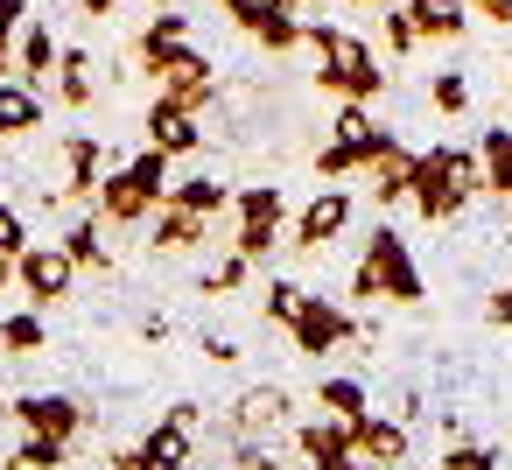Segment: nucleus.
Here are the masks:
<instances>
[{
  "label": "nucleus",
  "mask_w": 512,
  "mask_h": 470,
  "mask_svg": "<svg viewBox=\"0 0 512 470\" xmlns=\"http://www.w3.org/2000/svg\"><path fill=\"white\" fill-rule=\"evenodd\" d=\"M169 204H183L197 218H218V211H232V183L225 176H183V183H169Z\"/></svg>",
  "instance_id": "23"
},
{
  "label": "nucleus",
  "mask_w": 512,
  "mask_h": 470,
  "mask_svg": "<svg viewBox=\"0 0 512 470\" xmlns=\"http://www.w3.org/2000/svg\"><path fill=\"white\" fill-rule=\"evenodd\" d=\"M246 274H253V260H246V253H225V260L197 281V295H239V288H246Z\"/></svg>",
  "instance_id": "32"
},
{
  "label": "nucleus",
  "mask_w": 512,
  "mask_h": 470,
  "mask_svg": "<svg viewBox=\"0 0 512 470\" xmlns=\"http://www.w3.org/2000/svg\"><path fill=\"white\" fill-rule=\"evenodd\" d=\"M148 148L155 155H197L204 148V127H197V113H183V106H169V99H155L148 106Z\"/></svg>",
  "instance_id": "13"
},
{
  "label": "nucleus",
  "mask_w": 512,
  "mask_h": 470,
  "mask_svg": "<svg viewBox=\"0 0 512 470\" xmlns=\"http://www.w3.org/2000/svg\"><path fill=\"white\" fill-rule=\"evenodd\" d=\"M148 8H176V0H148Z\"/></svg>",
  "instance_id": "48"
},
{
  "label": "nucleus",
  "mask_w": 512,
  "mask_h": 470,
  "mask_svg": "<svg viewBox=\"0 0 512 470\" xmlns=\"http://www.w3.org/2000/svg\"><path fill=\"white\" fill-rule=\"evenodd\" d=\"M176 50H190V15H183V8H155V22H148V29H141V43H134V64L155 78Z\"/></svg>",
  "instance_id": "12"
},
{
  "label": "nucleus",
  "mask_w": 512,
  "mask_h": 470,
  "mask_svg": "<svg viewBox=\"0 0 512 470\" xmlns=\"http://www.w3.org/2000/svg\"><path fill=\"white\" fill-rule=\"evenodd\" d=\"M295 449H302L309 463L351 456V428H344V421H309V428H295Z\"/></svg>",
  "instance_id": "28"
},
{
  "label": "nucleus",
  "mask_w": 512,
  "mask_h": 470,
  "mask_svg": "<svg viewBox=\"0 0 512 470\" xmlns=\"http://www.w3.org/2000/svg\"><path fill=\"white\" fill-rule=\"evenodd\" d=\"M442 470H498V449H484V442H449V449H442Z\"/></svg>",
  "instance_id": "37"
},
{
  "label": "nucleus",
  "mask_w": 512,
  "mask_h": 470,
  "mask_svg": "<svg viewBox=\"0 0 512 470\" xmlns=\"http://www.w3.org/2000/svg\"><path fill=\"white\" fill-rule=\"evenodd\" d=\"M204 225H211V218H197V211H183V204H169V197H162L148 246H155V253H190V246H204V239H211Z\"/></svg>",
  "instance_id": "18"
},
{
  "label": "nucleus",
  "mask_w": 512,
  "mask_h": 470,
  "mask_svg": "<svg viewBox=\"0 0 512 470\" xmlns=\"http://www.w3.org/2000/svg\"><path fill=\"white\" fill-rule=\"evenodd\" d=\"M113 8H120V0H85V15H92V22H106Z\"/></svg>",
  "instance_id": "46"
},
{
  "label": "nucleus",
  "mask_w": 512,
  "mask_h": 470,
  "mask_svg": "<svg viewBox=\"0 0 512 470\" xmlns=\"http://www.w3.org/2000/svg\"><path fill=\"white\" fill-rule=\"evenodd\" d=\"M470 190H477V148H456V141H442V148H421L407 204H414L428 225H442V218H463Z\"/></svg>",
  "instance_id": "3"
},
{
  "label": "nucleus",
  "mask_w": 512,
  "mask_h": 470,
  "mask_svg": "<svg viewBox=\"0 0 512 470\" xmlns=\"http://www.w3.org/2000/svg\"><path fill=\"white\" fill-rule=\"evenodd\" d=\"M358 337V316L344 309V302H330V295H302V309L288 316V344L302 351V358H330V351H344Z\"/></svg>",
  "instance_id": "5"
},
{
  "label": "nucleus",
  "mask_w": 512,
  "mask_h": 470,
  "mask_svg": "<svg viewBox=\"0 0 512 470\" xmlns=\"http://www.w3.org/2000/svg\"><path fill=\"white\" fill-rule=\"evenodd\" d=\"M15 421H22V435H50V442H78V428H85V407L71 400V393H22L15 407H8Z\"/></svg>",
  "instance_id": "9"
},
{
  "label": "nucleus",
  "mask_w": 512,
  "mask_h": 470,
  "mask_svg": "<svg viewBox=\"0 0 512 470\" xmlns=\"http://www.w3.org/2000/svg\"><path fill=\"white\" fill-rule=\"evenodd\" d=\"M281 218H288V190H274V183L232 190V225H281Z\"/></svg>",
  "instance_id": "24"
},
{
  "label": "nucleus",
  "mask_w": 512,
  "mask_h": 470,
  "mask_svg": "<svg viewBox=\"0 0 512 470\" xmlns=\"http://www.w3.org/2000/svg\"><path fill=\"white\" fill-rule=\"evenodd\" d=\"M281 246V225H232V253H246V260H267Z\"/></svg>",
  "instance_id": "34"
},
{
  "label": "nucleus",
  "mask_w": 512,
  "mask_h": 470,
  "mask_svg": "<svg viewBox=\"0 0 512 470\" xmlns=\"http://www.w3.org/2000/svg\"><path fill=\"white\" fill-rule=\"evenodd\" d=\"M302 43L316 50V85L330 92V99H344V106H372L379 92H386V71H379V57L351 36V29H337V22H302Z\"/></svg>",
  "instance_id": "1"
},
{
  "label": "nucleus",
  "mask_w": 512,
  "mask_h": 470,
  "mask_svg": "<svg viewBox=\"0 0 512 470\" xmlns=\"http://www.w3.org/2000/svg\"><path fill=\"white\" fill-rule=\"evenodd\" d=\"M155 85H162V99H169V106L204 113V106L218 99V64H211L204 50H176V57L155 71Z\"/></svg>",
  "instance_id": "7"
},
{
  "label": "nucleus",
  "mask_w": 512,
  "mask_h": 470,
  "mask_svg": "<svg viewBox=\"0 0 512 470\" xmlns=\"http://www.w3.org/2000/svg\"><path fill=\"white\" fill-rule=\"evenodd\" d=\"M190 470H204V463H190Z\"/></svg>",
  "instance_id": "52"
},
{
  "label": "nucleus",
  "mask_w": 512,
  "mask_h": 470,
  "mask_svg": "<svg viewBox=\"0 0 512 470\" xmlns=\"http://www.w3.org/2000/svg\"><path fill=\"white\" fill-rule=\"evenodd\" d=\"M0 204H8V197H0Z\"/></svg>",
  "instance_id": "53"
},
{
  "label": "nucleus",
  "mask_w": 512,
  "mask_h": 470,
  "mask_svg": "<svg viewBox=\"0 0 512 470\" xmlns=\"http://www.w3.org/2000/svg\"><path fill=\"white\" fill-rule=\"evenodd\" d=\"M64 253L78 260V274L85 267H113V246H106V218H78V225H64Z\"/></svg>",
  "instance_id": "25"
},
{
  "label": "nucleus",
  "mask_w": 512,
  "mask_h": 470,
  "mask_svg": "<svg viewBox=\"0 0 512 470\" xmlns=\"http://www.w3.org/2000/svg\"><path fill=\"white\" fill-rule=\"evenodd\" d=\"M365 127H372V113H365V106H344V113L330 120V134H365Z\"/></svg>",
  "instance_id": "40"
},
{
  "label": "nucleus",
  "mask_w": 512,
  "mask_h": 470,
  "mask_svg": "<svg viewBox=\"0 0 512 470\" xmlns=\"http://www.w3.org/2000/svg\"><path fill=\"white\" fill-rule=\"evenodd\" d=\"M57 36L43 29V22H22V36H15V78L22 85H43V78H57Z\"/></svg>",
  "instance_id": "17"
},
{
  "label": "nucleus",
  "mask_w": 512,
  "mask_h": 470,
  "mask_svg": "<svg viewBox=\"0 0 512 470\" xmlns=\"http://www.w3.org/2000/svg\"><path fill=\"white\" fill-rule=\"evenodd\" d=\"M421 295H428L421 260L407 253V239H400L393 225H379V232L365 239V260L351 267V302H400V309H414Z\"/></svg>",
  "instance_id": "2"
},
{
  "label": "nucleus",
  "mask_w": 512,
  "mask_h": 470,
  "mask_svg": "<svg viewBox=\"0 0 512 470\" xmlns=\"http://www.w3.org/2000/svg\"><path fill=\"white\" fill-rule=\"evenodd\" d=\"M106 169H113V155H106L92 134H71V141H64V197H99Z\"/></svg>",
  "instance_id": "14"
},
{
  "label": "nucleus",
  "mask_w": 512,
  "mask_h": 470,
  "mask_svg": "<svg viewBox=\"0 0 512 470\" xmlns=\"http://www.w3.org/2000/svg\"><path fill=\"white\" fill-rule=\"evenodd\" d=\"M344 225H351V190H316L302 211H295V246L302 253H323V246H337L344 239Z\"/></svg>",
  "instance_id": "10"
},
{
  "label": "nucleus",
  "mask_w": 512,
  "mask_h": 470,
  "mask_svg": "<svg viewBox=\"0 0 512 470\" xmlns=\"http://www.w3.org/2000/svg\"><path fill=\"white\" fill-rule=\"evenodd\" d=\"M505 225H512V197H505Z\"/></svg>",
  "instance_id": "50"
},
{
  "label": "nucleus",
  "mask_w": 512,
  "mask_h": 470,
  "mask_svg": "<svg viewBox=\"0 0 512 470\" xmlns=\"http://www.w3.org/2000/svg\"><path fill=\"white\" fill-rule=\"evenodd\" d=\"M15 288L29 295V309H57V302L78 288V260L64 253V239H57V246H29V253L15 260Z\"/></svg>",
  "instance_id": "6"
},
{
  "label": "nucleus",
  "mask_w": 512,
  "mask_h": 470,
  "mask_svg": "<svg viewBox=\"0 0 512 470\" xmlns=\"http://www.w3.org/2000/svg\"><path fill=\"white\" fill-rule=\"evenodd\" d=\"M309 470H372V463H358V456H330V463H309Z\"/></svg>",
  "instance_id": "45"
},
{
  "label": "nucleus",
  "mask_w": 512,
  "mask_h": 470,
  "mask_svg": "<svg viewBox=\"0 0 512 470\" xmlns=\"http://www.w3.org/2000/svg\"><path fill=\"white\" fill-rule=\"evenodd\" d=\"M29 253V218L15 204H0V260H22Z\"/></svg>",
  "instance_id": "35"
},
{
  "label": "nucleus",
  "mask_w": 512,
  "mask_h": 470,
  "mask_svg": "<svg viewBox=\"0 0 512 470\" xmlns=\"http://www.w3.org/2000/svg\"><path fill=\"white\" fill-rule=\"evenodd\" d=\"M393 141H400V134L379 127V120H372L365 134H330V141L316 148V176H330V183H337V176H358V169H372Z\"/></svg>",
  "instance_id": "8"
},
{
  "label": "nucleus",
  "mask_w": 512,
  "mask_h": 470,
  "mask_svg": "<svg viewBox=\"0 0 512 470\" xmlns=\"http://www.w3.org/2000/svg\"><path fill=\"white\" fill-rule=\"evenodd\" d=\"M204 358H211V365H232L239 344H232V337H204Z\"/></svg>",
  "instance_id": "42"
},
{
  "label": "nucleus",
  "mask_w": 512,
  "mask_h": 470,
  "mask_svg": "<svg viewBox=\"0 0 512 470\" xmlns=\"http://www.w3.org/2000/svg\"><path fill=\"white\" fill-rule=\"evenodd\" d=\"M288 8H316V0H288Z\"/></svg>",
  "instance_id": "49"
},
{
  "label": "nucleus",
  "mask_w": 512,
  "mask_h": 470,
  "mask_svg": "<svg viewBox=\"0 0 512 470\" xmlns=\"http://www.w3.org/2000/svg\"><path fill=\"white\" fill-rule=\"evenodd\" d=\"M36 127H43V99H36V85L0 78V141H22V134H36Z\"/></svg>",
  "instance_id": "20"
},
{
  "label": "nucleus",
  "mask_w": 512,
  "mask_h": 470,
  "mask_svg": "<svg viewBox=\"0 0 512 470\" xmlns=\"http://www.w3.org/2000/svg\"><path fill=\"white\" fill-rule=\"evenodd\" d=\"M43 337H50L43 309H8V316H0V351H8V358H36Z\"/></svg>",
  "instance_id": "26"
},
{
  "label": "nucleus",
  "mask_w": 512,
  "mask_h": 470,
  "mask_svg": "<svg viewBox=\"0 0 512 470\" xmlns=\"http://www.w3.org/2000/svg\"><path fill=\"white\" fill-rule=\"evenodd\" d=\"M414 162H421V155L393 141V148L365 169V176H372V197H379V204H407V190H414Z\"/></svg>",
  "instance_id": "21"
},
{
  "label": "nucleus",
  "mask_w": 512,
  "mask_h": 470,
  "mask_svg": "<svg viewBox=\"0 0 512 470\" xmlns=\"http://www.w3.org/2000/svg\"><path fill=\"white\" fill-rule=\"evenodd\" d=\"M218 8H225V15H232V22H239L246 36H260V29H267V22H274V15L288 8V0H218Z\"/></svg>",
  "instance_id": "33"
},
{
  "label": "nucleus",
  "mask_w": 512,
  "mask_h": 470,
  "mask_svg": "<svg viewBox=\"0 0 512 470\" xmlns=\"http://www.w3.org/2000/svg\"><path fill=\"white\" fill-rule=\"evenodd\" d=\"M162 197H169V155L141 148V155H127V162L106 169V183H99L92 204H99L106 225H141V218L162 211Z\"/></svg>",
  "instance_id": "4"
},
{
  "label": "nucleus",
  "mask_w": 512,
  "mask_h": 470,
  "mask_svg": "<svg viewBox=\"0 0 512 470\" xmlns=\"http://www.w3.org/2000/svg\"><path fill=\"white\" fill-rule=\"evenodd\" d=\"M351 456L372 463V470L407 463V421H400V414H365V421L351 428Z\"/></svg>",
  "instance_id": "11"
},
{
  "label": "nucleus",
  "mask_w": 512,
  "mask_h": 470,
  "mask_svg": "<svg viewBox=\"0 0 512 470\" xmlns=\"http://www.w3.org/2000/svg\"><path fill=\"white\" fill-rule=\"evenodd\" d=\"M288 414V393L281 386H253L246 400H239V414H232V435H246V428H274Z\"/></svg>",
  "instance_id": "27"
},
{
  "label": "nucleus",
  "mask_w": 512,
  "mask_h": 470,
  "mask_svg": "<svg viewBox=\"0 0 512 470\" xmlns=\"http://www.w3.org/2000/svg\"><path fill=\"white\" fill-rule=\"evenodd\" d=\"M477 190L512 197V127H484L477 134Z\"/></svg>",
  "instance_id": "19"
},
{
  "label": "nucleus",
  "mask_w": 512,
  "mask_h": 470,
  "mask_svg": "<svg viewBox=\"0 0 512 470\" xmlns=\"http://www.w3.org/2000/svg\"><path fill=\"white\" fill-rule=\"evenodd\" d=\"M316 400H323V414L344 421V428H358V421L372 414V393H365V379H351V372H330V379L316 386Z\"/></svg>",
  "instance_id": "22"
},
{
  "label": "nucleus",
  "mask_w": 512,
  "mask_h": 470,
  "mask_svg": "<svg viewBox=\"0 0 512 470\" xmlns=\"http://www.w3.org/2000/svg\"><path fill=\"white\" fill-rule=\"evenodd\" d=\"M141 456H148V470H190V463H197V428H183V421L169 414V421H155V428L141 435Z\"/></svg>",
  "instance_id": "15"
},
{
  "label": "nucleus",
  "mask_w": 512,
  "mask_h": 470,
  "mask_svg": "<svg viewBox=\"0 0 512 470\" xmlns=\"http://www.w3.org/2000/svg\"><path fill=\"white\" fill-rule=\"evenodd\" d=\"M407 15H414L421 43H463V29H470V0H407Z\"/></svg>",
  "instance_id": "16"
},
{
  "label": "nucleus",
  "mask_w": 512,
  "mask_h": 470,
  "mask_svg": "<svg viewBox=\"0 0 512 470\" xmlns=\"http://www.w3.org/2000/svg\"><path fill=\"white\" fill-rule=\"evenodd\" d=\"M106 463H113V470H148V456H141V442H134V449H113Z\"/></svg>",
  "instance_id": "44"
},
{
  "label": "nucleus",
  "mask_w": 512,
  "mask_h": 470,
  "mask_svg": "<svg viewBox=\"0 0 512 470\" xmlns=\"http://www.w3.org/2000/svg\"><path fill=\"white\" fill-rule=\"evenodd\" d=\"M22 22H29V0H0V43H15Z\"/></svg>",
  "instance_id": "39"
},
{
  "label": "nucleus",
  "mask_w": 512,
  "mask_h": 470,
  "mask_svg": "<svg viewBox=\"0 0 512 470\" xmlns=\"http://www.w3.org/2000/svg\"><path fill=\"white\" fill-rule=\"evenodd\" d=\"M428 99H435V113H449V120H463V113H470V78H463V71H435V85H428Z\"/></svg>",
  "instance_id": "31"
},
{
  "label": "nucleus",
  "mask_w": 512,
  "mask_h": 470,
  "mask_svg": "<svg viewBox=\"0 0 512 470\" xmlns=\"http://www.w3.org/2000/svg\"><path fill=\"white\" fill-rule=\"evenodd\" d=\"M337 8H351V0H337Z\"/></svg>",
  "instance_id": "51"
},
{
  "label": "nucleus",
  "mask_w": 512,
  "mask_h": 470,
  "mask_svg": "<svg viewBox=\"0 0 512 470\" xmlns=\"http://www.w3.org/2000/svg\"><path fill=\"white\" fill-rule=\"evenodd\" d=\"M15 71V43H0V78H8Z\"/></svg>",
  "instance_id": "47"
},
{
  "label": "nucleus",
  "mask_w": 512,
  "mask_h": 470,
  "mask_svg": "<svg viewBox=\"0 0 512 470\" xmlns=\"http://www.w3.org/2000/svg\"><path fill=\"white\" fill-rule=\"evenodd\" d=\"M470 15H484V22H505V29H512V0H470Z\"/></svg>",
  "instance_id": "41"
},
{
  "label": "nucleus",
  "mask_w": 512,
  "mask_h": 470,
  "mask_svg": "<svg viewBox=\"0 0 512 470\" xmlns=\"http://www.w3.org/2000/svg\"><path fill=\"white\" fill-rule=\"evenodd\" d=\"M484 316H491V323H512V281H505V288L484 302Z\"/></svg>",
  "instance_id": "43"
},
{
  "label": "nucleus",
  "mask_w": 512,
  "mask_h": 470,
  "mask_svg": "<svg viewBox=\"0 0 512 470\" xmlns=\"http://www.w3.org/2000/svg\"><path fill=\"white\" fill-rule=\"evenodd\" d=\"M302 295H309V288H295V281H274V288H267V323H281V330H288V316L302 309Z\"/></svg>",
  "instance_id": "38"
},
{
  "label": "nucleus",
  "mask_w": 512,
  "mask_h": 470,
  "mask_svg": "<svg viewBox=\"0 0 512 470\" xmlns=\"http://www.w3.org/2000/svg\"><path fill=\"white\" fill-rule=\"evenodd\" d=\"M8 470H64V442H50V435H22V442L8 449Z\"/></svg>",
  "instance_id": "30"
},
{
  "label": "nucleus",
  "mask_w": 512,
  "mask_h": 470,
  "mask_svg": "<svg viewBox=\"0 0 512 470\" xmlns=\"http://www.w3.org/2000/svg\"><path fill=\"white\" fill-rule=\"evenodd\" d=\"M57 92H64V106H92V57L78 43L57 57Z\"/></svg>",
  "instance_id": "29"
},
{
  "label": "nucleus",
  "mask_w": 512,
  "mask_h": 470,
  "mask_svg": "<svg viewBox=\"0 0 512 470\" xmlns=\"http://www.w3.org/2000/svg\"><path fill=\"white\" fill-rule=\"evenodd\" d=\"M379 36H386V50H393V57H407V50L421 43V29H414V15H407V8H386Z\"/></svg>",
  "instance_id": "36"
}]
</instances>
